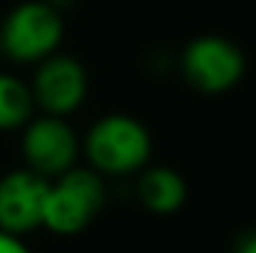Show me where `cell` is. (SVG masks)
<instances>
[{
    "mask_svg": "<svg viewBox=\"0 0 256 253\" xmlns=\"http://www.w3.org/2000/svg\"><path fill=\"white\" fill-rule=\"evenodd\" d=\"M179 70L192 89L202 94H224L242 82L246 60L234 40L222 35H199L182 50Z\"/></svg>",
    "mask_w": 256,
    "mask_h": 253,
    "instance_id": "4",
    "label": "cell"
},
{
    "mask_svg": "<svg viewBox=\"0 0 256 253\" xmlns=\"http://www.w3.org/2000/svg\"><path fill=\"white\" fill-rule=\"evenodd\" d=\"M35 99L30 84L0 72V132L22 129L35 114Z\"/></svg>",
    "mask_w": 256,
    "mask_h": 253,
    "instance_id": "9",
    "label": "cell"
},
{
    "mask_svg": "<svg viewBox=\"0 0 256 253\" xmlns=\"http://www.w3.org/2000/svg\"><path fill=\"white\" fill-rule=\"evenodd\" d=\"M234 253H256V231L244 234L239 241H236V249Z\"/></svg>",
    "mask_w": 256,
    "mask_h": 253,
    "instance_id": "11",
    "label": "cell"
},
{
    "mask_svg": "<svg viewBox=\"0 0 256 253\" xmlns=\"http://www.w3.org/2000/svg\"><path fill=\"white\" fill-rule=\"evenodd\" d=\"M104 201V176L90 167H72L50 181L42 211V229L58 236H75L94 221Z\"/></svg>",
    "mask_w": 256,
    "mask_h": 253,
    "instance_id": "3",
    "label": "cell"
},
{
    "mask_svg": "<svg viewBox=\"0 0 256 253\" xmlns=\"http://www.w3.org/2000/svg\"><path fill=\"white\" fill-rule=\"evenodd\" d=\"M50 179L28 167L12 169L0 176V231L28 236L42 226V211Z\"/></svg>",
    "mask_w": 256,
    "mask_h": 253,
    "instance_id": "7",
    "label": "cell"
},
{
    "mask_svg": "<svg viewBox=\"0 0 256 253\" xmlns=\"http://www.w3.org/2000/svg\"><path fill=\"white\" fill-rule=\"evenodd\" d=\"M0 253H32V251L28 249V244L20 236L0 231Z\"/></svg>",
    "mask_w": 256,
    "mask_h": 253,
    "instance_id": "10",
    "label": "cell"
},
{
    "mask_svg": "<svg viewBox=\"0 0 256 253\" xmlns=\"http://www.w3.org/2000/svg\"><path fill=\"white\" fill-rule=\"evenodd\" d=\"M20 154L30 171L52 181L78 167L80 137L65 117L40 114L22 127Z\"/></svg>",
    "mask_w": 256,
    "mask_h": 253,
    "instance_id": "5",
    "label": "cell"
},
{
    "mask_svg": "<svg viewBox=\"0 0 256 253\" xmlns=\"http://www.w3.org/2000/svg\"><path fill=\"white\" fill-rule=\"evenodd\" d=\"M0 57H2V52H0Z\"/></svg>",
    "mask_w": 256,
    "mask_h": 253,
    "instance_id": "12",
    "label": "cell"
},
{
    "mask_svg": "<svg viewBox=\"0 0 256 253\" xmlns=\"http://www.w3.org/2000/svg\"><path fill=\"white\" fill-rule=\"evenodd\" d=\"M65 35L62 12L48 0H25L0 22V52L18 65H38L55 55Z\"/></svg>",
    "mask_w": 256,
    "mask_h": 253,
    "instance_id": "2",
    "label": "cell"
},
{
    "mask_svg": "<svg viewBox=\"0 0 256 253\" xmlns=\"http://www.w3.org/2000/svg\"><path fill=\"white\" fill-rule=\"evenodd\" d=\"M82 152L90 169L97 174L130 176L150 164L152 137L147 127L130 114H104L87 129Z\"/></svg>",
    "mask_w": 256,
    "mask_h": 253,
    "instance_id": "1",
    "label": "cell"
},
{
    "mask_svg": "<svg viewBox=\"0 0 256 253\" xmlns=\"http://www.w3.org/2000/svg\"><path fill=\"white\" fill-rule=\"evenodd\" d=\"M137 199L147 211L157 216H170L179 211L186 201V181L179 171L170 167L147 164L137 179Z\"/></svg>",
    "mask_w": 256,
    "mask_h": 253,
    "instance_id": "8",
    "label": "cell"
},
{
    "mask_svg": "<svg viewBox=\"0 0 256 253\" xmlns=\"http://www.w3.org/2000/svg\"><path fill=\"white\" fill-rule=\"evenodd\" d=\"M30 92L35 107H40L42 114L68 117L85 102L87 72L75 57L55 52L35 65Z\"/></svg>",
    "mask_w": 256,
    "mask_h": 253,
    "instance_id": "6",
    "label": "cell"
}]
</instances>
